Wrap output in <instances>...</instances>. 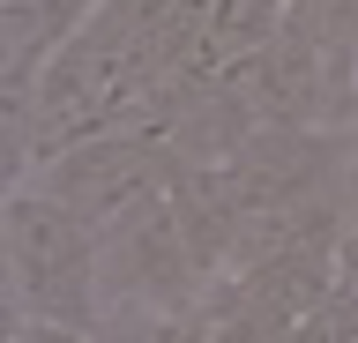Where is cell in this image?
Here are the masks:
<instances>
[{
	"mask_svg": "<svg viewBox=\"0 0 358 343\" xmlns=\"http://www.w3.org/2000/svg\"><path fill=\"white\" fill-rule=\"evenodd\" d=\"M0 239H8V321L105 328V231L90 217L15 180L0 209Z\"/></svg>",
	"mask_w": 358,
	"mask_h": 343,
	"instance_id": "1",
	"label": "cell"
},
{
	"mask_svg": "<svg viewBox=\"0 0 358 343\" xmlns=\"http://www.w3.org/2000/svg\"><path fill=\"white\" fill-rule=\"evenodd\" d=\"M179 172H187V164H179L172 135L150 127V119H127V127H105V135L67 142L60 157H45L38 172H30V187L60 194L75 217H90V224L105 231V224H120V217H134L142 202L172 194Z\"/></svg>",
	"mask_w": 358,
	"mask_h": 343,
	"instance_id": "2",
	"label": "cell"
},
{
	"mask_svg": "<svg viewBox=\"0 0 358 343\" xmlns=\"http://www.w3.org/2000/svg\"><path fill=\"white\" fill-rule=\"evenodd\" d=\"M343 97H351V127H358V52H351V68H343Z\"/></svg>",
	"mask_w": 358,
	"mask_h": 343,
	"instance_id": "3",
	"label": "cell"
}]
</instances>
